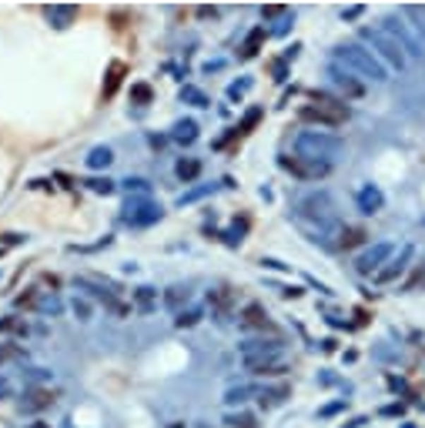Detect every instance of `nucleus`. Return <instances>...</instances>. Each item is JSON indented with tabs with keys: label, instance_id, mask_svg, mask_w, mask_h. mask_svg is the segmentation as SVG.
Here are the masks:
<instances>
[{
	"label": "nucleus",
	"instance_id": "obj_41",
	"mask_svg": "<svg viewBox=\"0 0 425 428\" xmlns=\"http://www.w3.org/2000/svg\"><path fill=\"white\" fill-rule=\"evenodd\" d=\"M261 13H265V17H278V13H285V7H265Z\"/></svg>",
	"mask_w": 425,
	"mask_h": 428
},
{
	"label": "nucleus",
	"instance_id": "obj_11",
	"mask_svg": "<svg viewBox=\"0 0 425 428\" xmlns=\"http://www.w3.org/2000/svg\"><path fill=\"white\" fill-rule=\"evenodd\" d=\"M412 254H415L412 244H402L399 254H392V258L385 261V268H382V271L375 275V281H378V285H388V281H395V278H399L402 271L409 268V261H412Z\"/></svg>",
	"mask_w": 425,
	"mask_h": 428
},
{
	"label": "nucleus",
	"instance_id": "obj_13",
	"mask_svg": "<svg viewBox=\"0 0 425 428\" xmlns=\"http://www.w3.org/2000/svg\"><path fill=\"white\" fill-rule=\"evenodd\" d=\"M282 338H248L238 345V355L241 358H261V355H282Z\"/></svg>",
	"mask_w": 425,
	"mask_h": 428
},
{
	"label": "nucleus",
	"instance_id": "obj_39",
	"mask_svg": "<svg viewBox=\"0 0 425 428\" xmlns=\"http://www.w3.org/2000/svg\"><path fill=\"white\" fill-rule=\"evenodd\" d=\"M7 398H13L11 381H7V378H0V402H7Z\"/></svg>",
	"mask_w": 425,
	"mask_h": 428
},
{
	"label": "nucleus",
	"instance_id": "obj_5",
	"mask_svg": "<svg viewBox=\"0 0 425 428\" xmlns=\"http://www.w3.org/2000/svg\"><path fill=\"white\" fill-rule=\"evenodd\" d=\"M298 117H301V121H311V124L338 127L352 117V111H348L342 101H335V97H318L315 104H305V107L298 111Z\"/></svg>",
	"mask_w": 425,
	"mask_h": 428
},
{
	"label": "nucleus",
	"instance_id": "obj_32",
	"mask_svg": "<svg viewBox=\"0 0 425 428\" xmlns=\"http://www.w3.org/2000/svg\"><path fill=\"white\" fill-rule=\"evenodd\" d=\"M131 97L138 104H148L151 101V88H148V84H134V88H131Z\"/></svg>",
	"mask_w": 425,
	"mask_h": 428
},
{
	"label": "nucleus",
	"instance_id": "obj_44",
	"mask_svg": "<svg viewBox=\"0 0 425 428\" xmlns=\"http://www.w3.org/2000/svg\"><path fill=\"white\" fill-rule=\"evenodd\" d=\"M171 428H181V422H174V425H171Z\"/></svg>",
	"mask_w": 425,
	"mask_h": 428
},
{
	"label": "nucleus",
	"instance_id": "obj_22",
	"mask_svg": "<svg viewBox=\"0 0 425 428\" xmlns=\"http://www.w3.org/2000/svg\"><path fill=\"white\" fill-rule=\"evenodd\" d=\"M134 302H138L141 311H151V308L157 304V291L155 288H138V291H134Z\"/></svg>",
	"mask_w": 425,
	"mask_h": 428
},
{
	"label": "nucleus",
	"instance_id": "obj_30",
	"mask_svg": "<svg viewBox=\"0 0 425 428\" xmlns=\"http://www.w3.org/2000/svg\"><path fill=\"white\" fill-rule=\"evenodd\" d=\"M258 117H261V107H251V111L245 114V121L238 124V134H245V131H251V127L258 124Z\"/></svg>",
	"mask_w": 425,
	"mask_h": 428
},
{
	"label": "nucleus",
	"instance_id": "obj_36",
	"mask_svg": "<svg viewBox=\"0 0 425 428\" xmlns=\"http://www.w3.org/2000/svg\"><path fill=\"white\" fill-rule=\"evenodd\" d=\"M248 88H251V77H245V81L232 84V88H228V97H232V101H238V97H241V94H245Z\"/></svg>",
	"mask_w": 425,
	"mask_h": 428
},
{
	"label": "nucleus",
	"instance_id": "obj_6",
	"mask_svg": "<svg viewBox=\"0 0 425 428\" xmlns=\"http://www.w3.org/2000/svg\"><path fill=\"white\" fill-rule=\"evenodd\" d=\"M392 254H395V248H392L388 241H378V244H372L369 251H361V254H359L355 268H359L361 275H378V271H382V265H385Z\"/></svg>",
	"mask_w": 425,
	"mask_h": 428
},
{
	"label": "nucleus",
	"instance_id": "obj_19",
	"mask_svg": "<svg viewBox=\"0 0 425 428\" xmlns=\"http://www.w3.org/2000/svg\"><path fill=\"white\" fill-rule=\"evenodd\" d=\"M174 174H178L181 181H194V177L201 174V161H198V157H181L178 167H174Z\"/></svg>",
	"mask_w": 425,
	"mask_h": 428
},
{
	"label": "nucleus",
	"instance_id": "obj_25",
	"mask_svg": "<svg viewBox=\"0 0 425 428\" xmlns=\"http://www.w3.org/2000/svg\"><path fill=\"white\" fill-rule=\"evenodd\" d=\"M248 395H255V388H248V385H238V388H228L225 402H228V405H241V402H248Z\"/></svg>",
	"mask_w": 425,
	"mask_h": 428
},
{
	"label": "nucleus",
	"instance_id": "obj_1",
	"mask_svg": "<svg viewBox=\"0 0 425 428\" xmlns=\"http://www.w3.org/2000/svg\"><path fill=\"white\" fill-rule=\"evenodd\" d=\"M295 225L315 241L332 238L338 227H342V218H338V208L332 201V194H325V191L301 194L295 201Z\"/></svg>",
	"mask_w": 425,
	"mask_h": 428
},
{
	"label": "nucleus",
	"instance_id": "obj_34",
	"mask_svg": "<svg viewBox=\"0 0 425 428\" xmlns=\"http://www.w3.org/2000/svg\"><path fill=\"white\" fill-rule=\"evenodd\" d=\"M205 194H211V188H194V191H188V194H181V198H178V204H181V208H184V204L198 201V198H205Z\"/></svg>",
	"mask_w": 425,
	"mask_h": 428
},
{
	"label": "nucleus",
	"instance_id": "obj_27",
	"mask_svg": "<svg viewBox=\"0 0 425 428\" xmlns=\"http://www.w3.org/2000/svg\"><path fill=\"white\" fill-rule=\"evenodd\" d=\"M201 321V311L198 308H188V311H178V318H174V325L178 328H194Z\"/></svg>",
	"mask_w": 425,
	"mask_h": 428
},
{
	"label": "nucleus",
	"instance_id": "obj_7",
	"mask_svg": "<svg viewBox=\"0 0 425 428\" xmlns=\"http://www.w3.org/2000/svg\"><path fill=\"white\" fill-rule=\"evenodd\" d=\"M54 398H57V395H54L51 388H44V385H30V388H24L17 408H20L24 415H37V412H44V408H51Z\"/></svg>",
	"mask_w": 425,
	"mask_h": 428
},
{
	"label": "nucleus",
	"instance_id": "obj_28",
	"mask_svg": "<svg viewBox=\"0 0 425 428\" xmlns=\"http://www.w3.org/2000/svg\"><path fill=\"white\" fill-rule=\"evenodd\" d=\"M181 101H191V104H198V107H208V104H211L198 88H184L181 90Z\"/></svg>",
	"mask_w": 425,
	"mask_h": 428
},
{
	"label": "nucleus",
	"instance_id": "obj_35",
	"mask_svg": "<svg viewBox=\"0 0 425 428\" xmlns=\"http://www.w3.org/2000/svg\"><path fill=\"white\" fill-rule=\"evenodd\" d=\"M265 37V27H258V30H251V37H248V44H245V57H251V54L258 51V40Z\"/></svg>",
	"mask_w": 425,
	"mask_h": 428
},
{
	"label": "nucleus",
	"instance_id": "obj_14",
	"mask_svg": "<svg viewBox=\"0 0 425 428\" xmlns=\"http://www.w3.org/2000/svg\"><path fill=\"white\" fill-rule=\"evenodd\" d=\"M328 81H332L338 90H345L348 97H359L361 94V84H355V74H348L342 64H332V67H328Z\"/></svg>",
	"mask_w": 425,
	"mask_h": 428
},
{
	"label": "nucleus",
	"instance_id": "obj_42",
	"mask_svg": "<svg viewBox=\"0 0 425 428\" xmlns=\"http://www.w3.org/2000/svg\"><path fill=\"white\" fill-rule=\"evenodd\" d=\"M275 77H278V81H285V64L282 61L275 64Z\"/></svg>",
	"mask_w": 425,
	"mask_h": 428
},
{
	"label": "nucleus",
	"instance_id": "obj_38",
	"mask_svg": "<svg viewBox=\"0 0 425 428\" xmlns=\"http://www.w3.org/2000/svg\"><path fill=\"white\" fill-rule=\"evenodd\" d=\"M124 184H128L131 191H141V194H148V188H151V184H148V181H144V177H128V181H124Z\"/></svg>",
	"mask_w": 425,
	"mask_h": 428
},
{
	"label": "nucleus",
	"instance_id": "obj_26",
	"mask_svg": "<svg viewBox=\"0 0 425 428\" xmlns=\"http://www.w3.org/2000/svg\"><path fill=\"white\" fill-rule=\"evenodd\" d=\"M20 358H24V348H20V345H0V365L20 362Z\"/></svg>",
	"mask_w": 425,
	"mask_h": 428
},
{
	"label": "nucleus",
	"instance_id": "obj_4",
	"mask_svg": "<svg viewBox=\"0 0 425 428\" xmlns=\"http://www.w3.org/2000/svg\"><path fill=\"white\" fill-rule=\"evenodd\" d=\"M361 40H369V44H372V54L382 64H385V67H395V71H402V67H405V61H409L405 47H402L395 37H388L382 27H361Z\"/></svg>",
	"mask_w": 425,
	"mask_h": 428
},
{
	"label": "nucleus",
	"instance_id": "obj_23",
	"mask_svg": "<svg viewBox=\"0 0 425 428\" xmlns=\"http://www.w3.org/2000/svg\"><path fill=\"white\" fill-rule=\"evenodd\" d=\"M225 425L228 428H258L255 415H248V412H232V415L225 418Z\"/></svg>",
	"mask_w": 425,
	"mask_h": 428
},
{
	"label": "nucleus",
	"instance_id": "obj_24",
	"mask_svg": "<svg viewBox=\"0 0 425 428\" xmlns=\"http://www.w3.org/2000/svg\"><path fill=\"white\" fill-rule=\"evenodd\" d=\"M405 13L415 20V30H419L425 40V4H412V7H405Z\"/></svg>",
	"mask_w": 425,
	"mask_h": 428
},
{
	"label": "nucleus",
	"instance_id": "obj_29",
	"mask_svg": "<svg viewBox=\"0 0 425 428\" xmlns=\"http://www.w3.org/2000/svg\"><path fill=\"white\" fill-rule=\"evenodd\" d=\"M88 184H90V191H97V194H111V191H114V181H111V177H94Z\"/></svg>",
	"mask_w": 425,
	"mask_h": 428
},
{
	"label": "nucleus",
	"instance_id": "obj_2",
	"mask_svg": "<svg viewBox=\"0 0 425 428\" xmlns=\"http://www.w3.org/2000/svg\"><path fill=\"white\" fill-rule=\"evenodd\" d=\"M335 64H342L348 74L365 77V81H372V84H382V81L388 77L385 64L378 61L369 47H361L359 40H345V44H338V47H335Z\"/></svg>",
	"mask_w": 425,
	"mask_h": 428
},
{
	"label": "nucleus",
	"instance_id": "obj_17",
	"mask_svg": "<svg viewBox=\"0 0 425 428\" xmlns=\"http://www.w3.org/2000/svg\"><path fill=\"white\" fill-rule=\"evenodd\" d=\"M241 325L245 328H268V311H265L258 302L245 304V308H241Z\"/></svg>",
	"mask_w": 425,
	"mask_h": 428
},
{
	"label": "nucleus",
	"instance_id": "obj_18",
	"mask_svg": "<svg viewBox=\"0 0 425 428\" xmlns=\"http://www.w3.org/2000/svg\"><path fill=\"white\" fill-rule=\"evenodd\" d=\"M288 395H292V388H288V385H275V388H261V391H258V398H261V405H265V408L282 405Z\"/></svg>",
	"mask_w": 425,
	"mask_h": 428
},
{
	"label": "nucleus",
	"instance_id": "obj_31",
	"mask_svg": "<svg viewBox=\"0 0 425 428\" xmlns=\"http://www.w3.org/2000/svg\"><path fill=\"white\" fill-rule=\"evenodd\" d=\"M181 298L188 302V288H168V295H164V302H168L171 308H178V304H181Z\"/></svg>",
	"mask_w": 425,
	"mask_h": 428
},
{
	"label": "nucleus",
	"instance_id": "obj_8",
	"mask_svg": "<svg viewBox=\"0 0 425 428\" xmlns=\"http://www.w3.org/2000/svg\"><path fill=\"white\" fill-rule=\"evenodd\" d=\"M124 221L131 227H148V225H155V221H161V208L155 201H128Z\"/></svg>",
	"mask_w": 425,
	"mask_h": 428
},
{
	"label": "nucleus",
	"instance_id": "obj_33",
	"mask_svg": "<svg viewBox=\"0 0 425 428\" xmlns=\"http://www.w3.org/2000/svg\"><path fill=\"white\" fill-rule=\"evenodd\" d=\"M0 331H20V335H24V331H27V325H24V321H17V318H0Z\"/></svg>",
	"mask_w": 425,
	"mask_h": 428
},
{
	"label": "nucleus",
	"instance_id": "obj_21",
	"mask_svg": "<svg viewBox=\"0 0 425 428\" xmlns=\"http://www.w3.org/2000/svg\"><path fill=\"white\" fill-rule=\"evenodd\" d=\"M174 141H181V144L198 141V124H194V121H178V124H174Z\"/></svg>",
	"mask_w": 425,
	"mask_h": 428
},
{
	"label": "nucleus",
	"instance_id": "obj_37",
	"mask_svg": "<svg viewBox=\"0 0 425 428\" xmlns=\"http://www.w3.org/2000/svg\"><path fill=\"white\" fill-rule=\"evenodd\" d=\"M121 71H124V67H121V64H114V71H111V81H107V88H104V94H107V97H111V94H114L117 81H121Z\"/></svg>",
	"mask_w": 425,
	"mask_h": 428
},
{
	"label": "nucleus",
	"instance_id": "obj_12",
	"mask_svg": "<svg viewBox=\"0 0 425 428\" xmlns=\"http://www.w3.org/2000/svg\"><path fill=\"white\" fill-rule=\"evenodd\" d=\"M282 167L292 171L301 181H311V177H325L332 171V164H318V161H305V157H282Z\"/></svg>",
	"mask_w": 425,
	"mask_h": 428
},
{
	"label": "nucleus",
	"instance_id": "obj_43",
	"mask_svg": "<svg viewBox=\"0 0 425 428\" xmlns=\"http://www.w3.org/2000/svg\"><path fill=\"white\" fill-rule=\"evenodd\" d=\"M27 428H51L47 422H34V425H27Z\"/></svg>",
	"mask_w": 425,
	"mask_h": 428
},
{
	"label": "nucleus",
	"instance_id": "obj_10",
	"mask_svg": "<svg viewBox=\"0 0 425 428\" xmlns=\"http://www.w3.org/2000/svg\"><path fill=\"white\" fill-rule=\"evenodd\" d=\"M382 30H385L388 37L399 40L402 47H405V54H412V57H419V54H422V44H419V40L409 34L405 20H399V17H385V20H382Z\"/></svg>",
	"mask_w": 425,
	"mask_h": 428
},
{
	"label": "nucleus",
	"instance_id": "obj_40",
	"mask_svg": "<svg viewBox=\"0 0 425 428\" xmlns=\"http://www.w3.org/2000/svg\"><path fill=\"white\" fill-rule=\"evenodd\" d=\"M74 311H78V315L88 321V304H84V302H74Z\"/></svg>",
	"mask_w": 425,
	"mask_h": 428
},
{
	"label": "nucleus",
	"instance_id": "obj_3",
	"mask_svg": "<svg viewBox=\"0 0 425 428\" xmlns=\"http://www.w3.org/2000/svg\"><path fill=\"white\" fill-rule=\"evenodd\" d=\"M342 151H345V141L328 134V131H301L295 138V154L305 157V161L332 164V161H338Z\"/></svg>",
	"mask_w": 425,
	"mask_h": 428
},
{
	"label": "nucleus",
	"instance_id": "obj_9",
	"mask_svg": "<svg viewBox=\"0 0 425 428\" xmlns=\"http://www.w3.org/2000/svg\"><path fill=\"white\" fill-rule=\"evenodd\" d=\"M241 362H245V371H251L258 378H275L288 371V362L282 355H261V358H241Z\"/></svg>",
	"mask_w": 425,
	"mask_h": 428
},
{
	"label": "nucleus",
	"instance_id": "obj_20",
	"mask_svg": "<svg viewBox=\"0 0 425 428\" xmlns=\"http://www.w3.org/2000/svg\"><path fill=\"white\" fill-rule=\"evenodd\" d=\"M111 161H114V151H111V148H94V151L88 154V167H94V171L107 167Z\"/></svg>",
	"mask_w": 425,
	"mask_h": 428
},
{
	"label": "nucleus",
	"instance_id": "obj_15",
	"mask_svg": "<svg viewBox=\"0 0 425 428\" xmlns=\"http://www.w3.org/2000/svg\"><path fill=\"white\" fill-rule=\"evenodd\" d=\"M359 211L361 214H375V211H382V204H385V198H382V191L375 188V184H365V188L359 191Z\"/></svg>",
	"mask_w": 425,
	"mask_h": 428
},
{
	"label": "nucleus",
	"instance_id": "obj_16",
	"mask_svg": "<svg viewBox=\"0 0 425 428\" xmlns=\"http://www.w3.org/2000/svg\"><path fill=\"white\" fill-rule=\"evenodd\" d=\"M74 17H78V7H71V4H54V7H47V20H51L57 30L71 27Z\"/></svg>",
	"mask_w": 425,
	"mask_h": 428
}]
</instances>
